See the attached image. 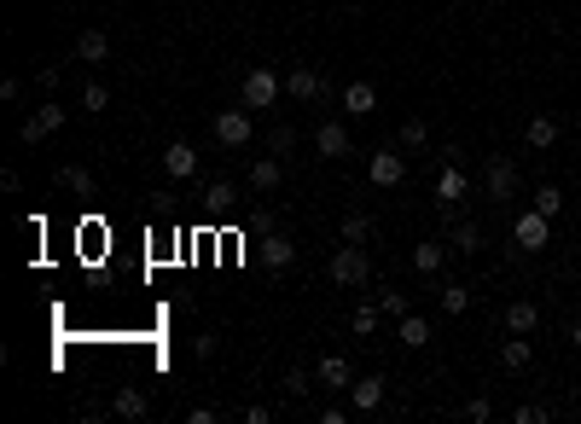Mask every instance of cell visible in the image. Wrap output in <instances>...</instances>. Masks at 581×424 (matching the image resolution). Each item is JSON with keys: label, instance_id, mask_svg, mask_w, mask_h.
<instances>
[{"label": "cell", "instance_id": "38", "mask_svg": "<svg viewBox=\"0 0 581 424\" xmlns=\"http://www.w3.org/2000/svg\"><path fill=\"white\" fill-rule=\"evenodd\" d=\"M151 210L157 215H175V192H151Z\"/></svg>", "mask_w": 581, "mask_h": 424}, {"label": "cell", "instance_id": "30", "mask_svg": "<svg viewBox=\"0 0 581 424\" xmlns=\"http://www.w3.org/2000/svg\"><path fill=\"white\" fill-rule=\"evenodd\" d=\"M291 146H296V129H291V122H279V129L268 134V151L274 157H291Z\"/></svg>", "mask_w": 581, "mask_h": 424}, {"label": "cell", "instance_id": "22", "mask_svg": "<svg viewBox=\"0 0 581 424\" xmlns=\"http://www.w3.org/2000/svg\"><path fill=\"white\" fill-rule=\"evenodd\" d=\"M111 413H117V419H146V413H151L146 389H134V384H129V389H117V396H111Z\"/></svg>", "mask_w": 581, "mask_h": 424}, {"label": "cell", "instance_id": "25", "mask_svg": "<svg viewBox=\"0 0 581 424\" xmlns=\"http://www.w3.org/2000/svg\"><path fill=\"white\" fill-rule=\"evenodd\" d=\"M396 146H401V151H425V146H431L425 117H407V122H401V134H396Z\"/></svg>", "mask_w": 581, "mask_h": 424}, {"label": "cell", "instance_id": "13", "mask_svg": "<svg viewBox=\"0 0 581 424\" xmlns=\"http://www.w3.org/2000/svg\"><path fill=\"white\" fill-rule=\"evenodd\" d=\"M314 378H320L326 389H349V384H355V367H349V355H326L320 367H314Z\"/></svg>", "mask_w": 581, "mask_h": 424}, {"label": "cell", "instance_id": "14", "mask_svg": "<svg viewBox=\"0 0 581 424\" xmlns=\"http://www.w3.org/2000/svg\"><path fill=\"white\" fill-rule=\"evenodd\" d=\"M529 360H535V343H529V332H512L506 343H500V367H506V372H524Z\"/></svg>", "mask_w": 581, "mask_h": 424}, {"label": "cell", "instance_id": "35", "mask_svg": "<svg viewBox=\"0 0 581 424\" xmlns=\"http://www.w3.org/2000/svg\"><path fill=\"white\" fill-rule=\"evenodd\" d=\"M465 419H471V424H489V419H494V401H489V396H471V401H465Z\"/></svg>", "mask_w": 581, "mask_h": 424}, {"label": "cell", "instance_id": "28", "mask_svg": "<svg viewBox=\"0 0 581 424\" xmlns=\"http://www.w3.org/2000/svg\"><path fill=\"white\" fill-rule=\"evenodd\" d=\"M379 320H384L379 303H360V308L349 314V332H355V337H372V332H379Z\"/></svg>", "mask_w": 581, "mask_h": 424}, {"label": "cell", "instance_id": "7", "mask_svg": "<svg viewBox=\"0 0 581 424\" xmlns=\"http://www.w3.org/2000/svg\"><path fill=\"white\" fill-rule=\"evenodd\" d=\"M367 175H372V186H401V181H407V151H401V146L372 151V157H367Z\"/></svg>", "mask_w": 581, "mask_h": 424}, {"label": "cell", "instance_id": "6", "mask_svg": "<svg viewBox=\"0 0 581 424\" xmlns=\"http://www.w3.org/2000/svg\"><path fill=\"white\" fill-rule=\"evenodd\" d=\"M482 186H489V198H494V203H512V198H517V163L494 151L489 163H482Z\"/></svg>", "mask_w": 581, "mask_h": 424}, {"label": "cell", "instance_id": "3", "mask_svg": "<svg viewBox=\"0 0 581 424\" xmlns=\"http://www.w3.org/2000/svg\"><path fill=\"white\" fill-rule=\"evenodd\" d=\"M546 239H553V215H541V210H524L512 222V244L524 250V256H535V250H546Z\"/></svg>", "mask_w": 581, "mask_h": 424}, {"label": "cell", "instance_id": "21", "mask_svg": "<svg viewBox=\"0 0 581 424\" xmlns=\"http://www.w3.org/2000/svg\"><path fill=\"white\" fill-rule=\"evenodd\" d=\"M233 203H239V186H233L227 175H222V181H210V186H203V210H210V215H227V210H233Z\"/></svg>", "mask_w": 581, "mask_h": 424}, {"label": "cell", "instance_id": "31", "mask_svg": "<svg viewBox=\"0 0 581 424\" xmlns=\"http://www.w3.org/2000/svg\"><path fill=\"white\" fill-rule=\"evenodd\" d=\"M82 105H88V111H105V105H111V88H105V82H82Z\"/></svg>", "mask_w": 581, "mask_h": 424}, {"label": "cell", "instance_id": "37", "mask_svg": "<svg viewBox=\"0 0 581 424\" xmlns=\"http://www.w3.org/2000/svg\"><path fill=\"white\" fill-rule=\"evenodd\" d=\"M285 389H291V396H308V372L291 367V372H285Z\"/></svg>", "mask_w": 581, "mask_h": 424}, {"label": "cell", "instance_id": "8", "mask_svg": "<svg viewBox=\"0 0 581 424\" xmlns=\"http://www.w3.org/2000/svg\"><path fill=\"white\" fill-rule=\"evenodd\" d=\"M58 129H65V105H53V99H47V105H36V111L24 117V129H18V140H24V146H36V140H47V134H58Z\"/></svg>", "mask_w": 581, "mask_h": 424}, {"label": "cell", "instance_id": "39", "mask_svg": "<svg viewBox=\"0 0 581 424\" xmlns=\"http://www.w3.org/2000/svg\"><path fill=\"white\" fill-rule=\"evenodd\" d=\"M222 413H215V407H192V413H186V424H215Z\"/></svg>", "mask_w": 581, "mask_h": 424}, {"label": "cell", "instance_id": "36", "mask_svg": "<svg viewBox=\"0 0 581 424\" xmlns=\"http://www.w3.org/2000/svg\"><path fill=\"white\" fill-rule=\"evenodd\" d=\"M379 308H384V314H396V320H401V314H407V308H413V303H407V296H401V291H384V296H379Z\"/></svg>", "mask_w": 581, "mask_h": 424}, {"label": "cell", "instance_id": "34", "mask_svg": "<svg viewBox=\"0 0 581 424\" xmlns=\"http://www.w3.org/2000/svg\"><path fill=\"white\" fill-rule=\"evenodd\" d=\"M512 419H517V424H546V419H553V407H541V401H524Z\"/></svg>", "mask_w": 581, "mask_h": 424}, {"label": "cell", "instance_id": "27", "mask_svg": "<svg viewBox=\"0 0 581 424\" xmlns=\"http://www.w3.org/2000/svg\"><path fill=\"white\" fill-rule=\"evenodd\" d=\"M58 186H70L76 198H93V169H82V163H65V169H58Z\"/></svg>", "mask_w": 581, "mask_h": 424}, {"label": "cell", "instance_id": "1", "mask_svg": "<svg viewBox=\"0 0 581 424\" xmlns=\"http://www.w3.org/2000/svg\"><path fill=\"white\" fill-rule=\"evenodd\" d=\"M279 93H285V76H279V70H244L239 105H250V111H274Z\"/></svg>", "mask_w": 581, "mask_h": 424}, {"label": "cell", "instance_id": "10", "mask_svg": "<svg viewBox=\"0 0 581 424\" xmlns=\"http://www.w3.org/2000/svg\"><path fill=\"white\" fill-rule=\"evenodd\" d=\"M349 129H343V122H320V129H314V151L320 157H349Z\"/></svg>", "mask_w": 581, "mask_h": 424}, {"label": "cell", "instance_id": "20", "mask_svg": "<svg viewBox=\"0 0 581 424\" xmlns=\"http://www.w3.org/2000/svg\"><path fill=\"white\" fill-rule=\"evenodd\" d=\"M442 262H448V239H425V244H413V268L419 274H442Z\"/></svg>", "mask_w": 581, "mask_h": 424}, {"label": "cell", "instance_id": "11", "mask_svg": "<svg viewBox=\"0 0 581 424\" xmlns=\"http://www.w3.org/2000/svg\"><path fill=\"white\" fill-rule=\"evenodd\" d=\"M349 407H355V413H379V407H384V378H379V372L349 384Z\"/></svg>", "mask_w": 581, "mask_h": 424}, {"label": "cell", "instance_id": "33", "mask_svg": "<svg viewBox=\"0 0 581 424\" xmlns=\"http://www.w3.org/2000/svg\"><path fill=\"white\" fill-rule=\"evenodd\" d=\"M442 308H448V314H465V308H471V291H465V285H442Z\"/></svg>", "mask_w": 581, "mask_h": 424}, {"label": "cell", "instance_id": "16", "mask_svg": "<svg viewBox=\"0 0 581 424\" xmlns=\"http://www.w3.org/2000/svg\"><path fill=\"white\" fill-rule=\"evenodd\" d=\"M76 58H82V65H105V58H111V36H105V29H82V36H76Z\"/></svg>", "mask_w": 581, "mask_h": 424}, {"label": "cell", "instance_id": "19", "mask_svg": "<svg viewBox=\"0 0 581 424\" xmlns=\"http://www.w3.org/2000/svg\"><path fill=\"white\" fill-rule=\"evenodd\" d=\"M262 262H268L274 274H285L291 262H296V244L285 239V233H268V239H262Z\"/></svg>", "mask_w": 581, "mask_h": 424}, {"label": "cell", "instance_id": "17", "mask_svg": "<svg viewBox=\"0 0 581 424\" xmlns=\"http://www.w3.org/2000/svg\"><path fill=\"white\" fill-rule=\"evenodd\" d=\"M396 337H401V349H425V343H431V320L407 308L401 320H396Z\"/></svg>", "mask_w": 581, "mask_h": 424}, {"label": "cell", "instance_id": "29", "mask_svg": "<svg viewBox=\"0 0 581 424\" xmlns=\"http://www.w3.org/2000/svg\"><path fill=\"white\" fill-rule=\"evenodd\" d=\"M367 239H372V215L367 210L343 215V244H367Z\"/></svg>", "mask_w": 581, "mask_h": 424}, {"label": "cell", "instance_id": "15", "mask_svg": "<svg viewBox=\"0 0 581 424\" xmlns=\"http://www.w3.org/2000/svg\"><path fill=\"white\" fill-rule=\"evenodd\" d=\"M163 169H169V181H192L198 175V151L186 146V140H175V146L163 151Z\"/></svg>", "mask_w": 581, "mask_h": 424}, {"label": "cell", "instance_id": "4", "mask_svg": "<svg viewBox=\"0 0 581 424\" xmlns=\"http://www.w3.org/2000/svg\"><path fill=\"white\" fill-rule=\"evenodd\" d=\"M436 198L448 203V222L460 215V203L471 198V175L460 169V157H442V175H436Z\"/></svg>", "mask_w": 581, "mask_h": 424}, {"label": "cell", "instance_id": "40", "mask_svg": "<svg viewBox=\"0 0 581 424\" xmlns=\"http://www.w3.org/2000/svg\"><path fill=\"white\" fill-rule=\"evenodd\" d=\"M570 337H576V349H581V320H576V332H570Z\"/></svg>", "mask_w": 581, "mask_h": 424}, {"label": "cell", "instance_id": "23", "mask_svg": "<svg viewBox=\"0 0 581 424\" xmlns=\"http://www.w3.org/2000/svg\"><path fill=\"white\" fill-rule=\"evenodd\" d=\"M524 140H529L535 151H553V146H558V117H529Z\"/></svg>", "mask_w": 581, "mask_h": 424}, {"label": "cell", "instance_id": "2", "mask_svg": "<svg viewBox=\"0 0 581 424\" xmlns=\"http://www.w3.org/2000/svg\"><path fill=\"white\" fill-rule=\"evenodd\" d=\"M326 274H332L337 285H349V291H360V285H367V279H372V262H367V250H360V244H343L337 256L326 262Z\"/></svg>", "mask_w": 581, "mask_h": 424}, {"label": "cell", "instance_id": "9", "mask_svg": "<svg viewBox=\"0 0 581 424\" xmlns=\"http://www.w3.org/2000/svg\"><path fill=\"white\" fill-rule=\"evenodd\" d=\"M285 93H291V99H303V105H320L326 93H332V82H326L320 70H285Z\"/></svg>", "mask_w": 581, "mask_h": 424}, {"label": "cell", "instance_id": "18", "mask_svg": "<svg viewBox=\"0 0 581 424\" xmlns=\"http://www.w3.org/2000/svg\"><path fill=\"white\" fill-rule=\"evenodd\" d=\"M343 111H349V117H372V111H379V88H372V82H349V88H343Z\"/></svg>", "mask_w": 581, "mask_h": 424}, {"label": "cell", "instance_id": "5", "mask_svg": "<svg viewBox=\"0 0 581 424\" xmlns=\"http://www.w3.org/2000/svg\"><path fill=\"white\" fill-rule=\"evenodd\" d=\"M250 134H256V111H250V105H233V111H222L215 117V140H222V146H250Z\"/></svg>", "mask_w": 581, "mask_h": 424}, {"label": "cell", "instance_id": "12", "mask_svg": "<svg viewBox=\"0 0 581 424\" xmlns=\"http://www.w3.org/2000/svg\"><path fill=\"white\" fill-rule=\"evenodd\" d=\"M482 244H489V239H482V227H477V222H460V215L448 222V250H460V256H477Z\"/></svg>", "mask_w": 581, "mask_h": 424}, {"label": "cell", "instance_id": "32", "mask_svg": "<svg viewBox=\"0 0 581 424\" xmlns=\"http://www.w3.org/2000/svg\"><path fill=\"white\" fill-rule=\"evenodd\" d=\"M535 210H541V215H558V210H564V192H558L553 181H546L541 192H535Z\"/></svg>", "mask_w": 581, "mask_h": 424}, {"label": "cell", "instance_id": "24", "mask_svg": "<svg viewBox=\"0 0 581 424\" xmlns=\"http://www.w3.org/2000/svg\"><path fill=\"white\" fill-rule=\"evenodd\" d=\"M279 181H285V163H279V157H262V163H250V186H256V192H274Z\"/></svg>", "mask_w": 581, "mask_h": 424}, {"label": "cell", "instance_id": "26", "mask_svg": "<svg viewBox=\"0 0 581 424\" xmlns=\"http://www.w3.org/2000/svg\"><path fill=\"white\" fill-rule=\"evenodd\" d=\"M535 326H541L535 303H506V332H535Z\"/></svg>", "mask_w": 581, "mask_h": 424}]
</instances>
